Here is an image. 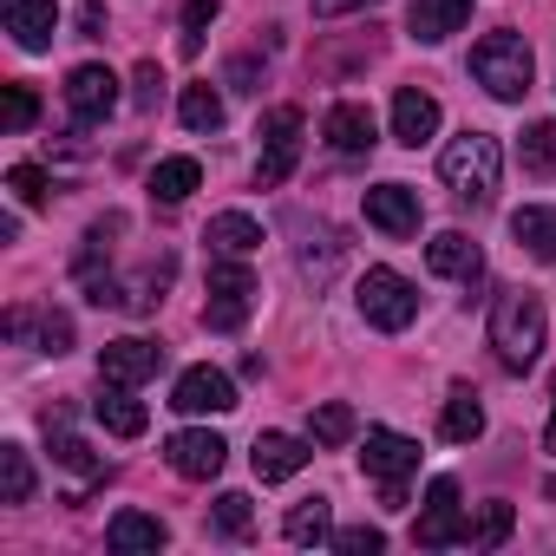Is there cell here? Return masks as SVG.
I'll return each mask as SVG.
<instances>
[{"label": "cell", "instance_id": "b9f144b4", "mask_svg": "<svg viewBox=\"0 0 556 556\" xmlns=\"http://www.w3.org/2000/svg\"><path fill=\"white\" fill-rule=\"evenodd\" d=\"M229 79H236V92H255V60H236Z\"/></svg>", "mask_w": 556, "mask_h": 556}, {"label": "cell", "instance_id": "7a4b0ae2", "mask_svg": "<svg viewBox=\"0 0 556 556\" xmlns=\"http://www.w3.org/2000/svg\"><path fill=\"white\" fill-rule=\"evenodd\" d=\"M439 177H445L465 203H484V197L497 190V177H504V144H497L491 131H465V138H452V144L439 151Z\"/></svg>", "mask_w": 556, "mask_h": 556}, {"label": "cell", "instance_id": "e0dca14e", "mask_svg": "<svg viewBox=\"0 0 556 556\" xmlns=\"http://www.w3.org/2000/svg\"><path fill=\"white\" fill-rule=\"evenodd\" d=\"M426 268H432V275H452V282H478V275H484V255H478V242H471L465 229H445V236L426 242Z\"/></svg>", "mask_w": 556, "mask_h": 556}, {"label": "cell", "instance_id": "5b68a950", "mask_svg": "<svg viewBox=\"0 0 556 556\" xmlns=\"http://www.w3.org/2000/svg\"><path fill=\"white\" fill-rule=\"evenodd\" d=\"M354 302H361L367 328H380V334H400V328H413V315H419V295H413V282H406L400 268H367Z\"/></svg>", "mask_w": 556, "mask_h": 556}, {"label": "cell", "instance_id": "3957f363", "mask_svg": "<svg viewBox=\"0 0 556 556\" xmlns=\"http://www.w3.org/2000/svg\"><path fill=\"white\" fill-rule=\"evenodd\" d=\"M471 79L497 99V105H517L530 92V47L517 34H484L471 47Z\"/></svg>", "mask_w": 556, "mask_h": 556}, {"label": "cell", "instance_id": "7c38bea8", "mask_svg": "<svg viewBox=\"0 0 556 556\" xmlns=\"http://www.w3.org/2000/svg\"><path fill=\"white\" fill-rule=\"evenodd\" d=\"M164 458H170V471H177V478H197V484H203V478H216V471H223L229 445H223L216 432H197V426H190V432H170V439H164Z\"/></svg>", "mask_w": 556, "mask_h": 556}, {"label": "cell", "instance_id": "44dd1931", "mask_svg": "<svg viewBox=\"0 0 556 556\" xmlns=\"http://www.w3.org/2000/svg\"><path fill=\"white\" fill-rule=\"evenodd\" d=\"M105 543H112L118 556H144V549L157 556V549L170 543V530H164L157 517H144V510H118V517L105 523Z\"/></svg>", "mask_w": 556, "mask_h": 556}, {"label": "cell", "instance_id": "ba28073f", "mask_svg": "<svg viewBox=\"0 0 556 556\" xmlns=\"http://www.w3.org/2000/svg\"><path fill=\"white\" fill-rule=\"evenodd\" d=\"M66 105H73L79 131L105 125V118L118 112V73H112V66H73V79H66Z\"/></svg>", "mask_w": 556, "mask_h": 556}, {"label": "cell", "instance_id": "7402d4cb", "mask_svg": "<svg viewBox=\"0 0 556 556\" xmlns=\"http://www.w3.org/2000/svg\"><path fill=\"white\" fill-rule=\"evenodd\" d=\"M203 242H210L216 255H249V249H262V223H255L249 210H223V216H210Z\"/></svg>", "mask_w": 556, "mask_h": 556}, {"label": "cell", "instance_id": "e575fe53", "mask_svg": "<svg viewBox=\"0 0 556 556\" xmlns=\"http://www.w3.org/2000/svg\"><path fill=\"white\" fill-rule=\"evenodd\" d=\"M223 14V0H190V8H184V53H203V34H210V21Z\"/></svg>", "mask_w": 556, "mask_h": 556}, {"label": "cell", "instance_id": "d590c367", "mask_svg": "<svg viewBox=\"0 0 556 556\" xmlns=\"http://www.w3.org/2000/svg\"><path fill=\"white\" fill-rule=\"evenodd\" d=\"M40 118V99L27 92V86H8V99H0V125H8V131H27Z\"/></svg>", "mask_w": 556, "mask_h": 556}, {"label": "cell", "instance_id": "484cf974", "mask_svg": "<svg viewBox=\"0 0 556 556\" xmlns=\"http://www.w3.org/2000/svg\"><path fill=\"white\" fill-rule=\"evenodd\" d=\"M197 184H203V164H197V157H164V164L151 170V197H157V203H184Z\"/></svg>", "mask_w": 556, "mask_h": 556}, {"label": "cell", "instance_id": "8d00e7d4", "mask_svg": "<svg viewBox=\"0 0 556 556\" xmlns=\"http://www.w3.org/2000/svg\"><path fill=\"white\" fill-rule=\"evenodd\" d=\"M328 543H334L341 556H380V549H387V536H380L374 523H354V530H334Z\"/></svg>", "mask_w": 556, "mask_h": 556}, {"label": "cell", "instance_id": "83f0119b", "mask_svg": "<svg viewBox=\"0 0 556 556\" xmlns=\"http://www.w3.org/2000/svg\"><path fill=\"white\" fill-rule=\"evenodd\" d=\"M177 118L190 125V131H223V99H216V86H184L177 92Z\"/></svg>", "mask_w": 556, "mask_h": 556}, {"label": "cell", "instance_id": "30bf717a", "mask_svg": "<svg viewBox=\"0 0 556 556\" xmlns=\"http://www.w3.org/2000/svg\"><path fill=\"white\" fill-rule=\"evenodd\" d=\"M170 406L190 413V419H203V413H229V406H236V380H229L223 367H184L177 387H170Z\"/></svg>", "mask_w": 556, "mask_h": 556}, {"label": "cell", "instance_id": "ab89813d", "mask_svg": "<svg viewBox=\"0 0 556 556\" xmlns=\"http://www.w3.org/2000/svg\"><path fill=\"white\" fill-rule=\"evenodd\" d=\"M79 34L86 40H105V8H92V0H86V8H79Z\"/></svg>", "mask_w": 556, "mask_h": 556}, {"label": "cell", "instance_id": "836d02e7", "mask_svg": "<svg viewBox=\"0 0 556 556\" xmlns=\"http://www.w3.org/2000/svg\"><path fill=\"white\" fill-rule=\"evenodd\" d=\"M216 530H223V536H249V530H255V510H249L242 491H223V497H216Z\"/></svg>", "mask_w": 556, "mask_h": 556}, {"label": "cell", "instance_id": "4316f807", "mask_svg": "<svg viewBox=\"0 0 556 556\" xmlns=\"http://www.w3.org/2000/svg\"><path fill=\"white\" fill-rule=\"evenodd\" d=\"M27 328H34V341H40V354H66V348H73V321H66V315H40V321H34L27 308H14V315H8V334L21 341Z\"/></svg>", "mask_w": 556, "mask_h": 556}, {"label": "cell", "instance_id": "603a6c76", "mask_svg": "<svg viewBox=\"0 0 556 556\" xmlns=\"http://www.w3.org/2000/svg\"><path fill=\"white\" fill-rule=\"evenodd\" d=\"M510 236H517V249H530L536 262H556V210H543V203L510 210Z\"/></svg>", "mask_w": 556, "mask_h": 556}, {"label": "cell", "instance_id": "d6986e66", "mask_svg": "<svg viewBox=\"0 0 556 556\" xmlns=\"http://www.w3.org/2000/svg\"><path fill=\"white\" fill-rule=\"evenodd\" d=\"M138 387H99V400H92V413H99V426L112 432V439H138L144 426H151V413H144V400H131Z\"/></svg>", "mask_w": 556, "mask_h": 556}, {"label": "cell", "instance_id": "cb8c5ba5", "mask_svg": "<svg viewBox=\"0 0 556 556\" xmlns=\"http://www.w3.org/2000/svg\"><path fill=\"white\" fill-rule=\"evenodd\" d=\"M439 432H445L452 445H471V439L484 432V406H478V393H471V387H452V393H445V413H439Z\"/></svg>", "mask_w": 556, "mask_h": 556}, {"label": "cell", "instance_id": "f546056e", "mask_svg": "<svg viewBox=\"0 0 556 556\" xmlns=\"http://www.w3.org/2000/svg\"><path fill=\"white\" fill-rule=\"evenodd\" d=\"M354 432H361V419H354V406H341V400L315 406V419H308V439H315V445H348Z\"/></svg>", "mask_w": 556, "mask_h": 556}, {"label": "cell", "instance_id": "4fadbf2b", "mask_svg": "<svg viewBox=\"0 0 556 556\" xmlns=\"http://www.w3.org/2000/svg\"><path fill=\"white\" fill-rule=\"evenodd\" d=\"M367 223L380 236H419V190L406 184H374L367 190Z\"/></svg>", "mask_w": 556, "mask_h": 556}, {"label": "cell", "instance_id": "4dcf8cb0", "mask_svg": "<svg viewBox=\"0 0 556 556\" xmlns=\"http://www.w3.org/2000/svg\"><path fill=\"white\" fill-rule=\"evenodd\" d=\"M510 523H517V510H510L504 497H491V504L471 517V543H478V549H497V543H510Z\"/></svg>", "mask_w": 556, "mask_h": 556}, {"label": "cell", "instance_id": "1f68e13d", "mask_svg": "<svg viewBox=\"0 0 556 556\" xmlns=\"http://www.w3.org/2000/svg\"><path fill=\"white\" fill-rule=\"evenodd\" d=\"M53 458L66 465V471H86V478H105V458L86 445V439H73V432H53Z\"/></svg>", "mask_w": 556, "mask_h": 556}, {"label": "cell", "instance_id": "2e32d148", "mask_svg": "<svg viewBox=\"0 0 556 556\" xmlns=\"http://www.w3.org/2000/svg\"><path fill=\"white\" fill-rule=\"evenodd\" d=\"M465 21H471V0H413V8H406V34H413L419 47L452 40Z\"/></svg>", "mask_w": 556, "mask_h": 556}, {"label": "cell", "instance_id": "8992f818", "mask_svg": "<svg viewBox=\"0 0 556 556\" xmlns=\"http://www.w3.org/2000/svg\"><path fill=\"white\" fill-rule=\"evenodd\" d=\"M262 157H255V184L262 190H275V184H289L295 177V164H302V112L295 105H275L268 118H262Z\"/></svg>", "mask_w": 556, "mask_h": 556}, {"label": "cell", "instance_id": "52a82bcc", "mask_svg": "<svg viewBox=\"0 0 556 556\" xmlns=\"http://www.w3.org/2000/svg\"><path fill=\"white\" fill-rule=\"evenodd\" d=\"M413 543H419V549L471 543V517L458 510V484H452V478H432V491H426V517L413 523Z\"/></svg>", "mask_w": 556, "mask_h": 556}, {"label": "cell", "instance_id": "9a60e30c", "mask_svg": "<svg viewBox=\"0 0 556 556\" xmlns=\"http://www.w3.org/2000/svg\"><path fill=\"white\" fill-rule=\"evenodd\" d=\"M8 8V34L21 53H47L53 47V27H60V8L53 0H0Z\"/></svg>", "mask_w": 556, "mask_h": 556}, {"label": "cell", "instance_id": "f1b7e54d", "mask_svg": "<svg viewBox=\"0 0 556 556\" xmlns=\"http://www.w3.org/2000/svg\"><path fill=\"white\" fill-rule=\"evenodd\" d=\"M27 497H34L27 445H0V504H27Z\"/></svg>", "mask_w": 556, "mask_h": 556}, {"label": "cell", "instance_id": "d4e9b609", "mask_svg": "<svg viewBox=\"0 0 556 556\" xmlns=\"http://www.w3.org/2000/svg\"><path fill=\"white\" fill-rule=\"evenodd\" d=\"M282 536L302 543V549H308V543H328V536H334V504H328V497H302V504L282 517Z\"/></svg>", "mask_w": 556, "mask_h": 556}, {"label": "cell", "instance_id": "8fae6325", "mask_svg": "<svg viewBox=\"0 0 556 556\" xmlns=\"http://www.w3.org/2000/svg\"><path fill=\"white\" fill-rule=\"evenodd\" d=\"M361 471L367 478H413L419 471V445L406 439V432H387V426H367V439H361Z\"/></svg>", "mask_w": 556, "mask_h": 556}, {"label": "cell", "instance_id": "277c9868", "mask_svg": "<svg viewBox=\"0 0 556 556\" xmlns=\"http://www.w3.org/2000/svg\"><path fill=\"white\" fill-rule=\"evenodd\" d=\"M255 308V275L242 255H216L210 262V302H203V328L210 334H236Z\"/></svg>", "mask_w": 556, "mask_h": 556}, {"label": "cell", "instance_id": "ffe728a7", "mask_svg": "<svg viewBox=\"0 0 556 556\" xmlns=\"http://www.w3.org/2000/svg\"><path fill=\"white\" fill-rule=\"evenodd\" d=\"M432 131H439V99H432V92H419V86H406V92L393 99V138L419 151Z\"/></svg>", "mask_w": 556, "mask_h": 556}, {"label": "cell", "instance_id": "7bdbcfd3", "mask_svg": "<svg viewBox=\"0 0 556 556\" xmlns=\"http://www.w3.org/2000/svg\"><path fill=\"white\" fill-rule=\"evenodd\" d=\"M549 406H556V380H549ZM543 452H556V413H549V432H543Z\"/></svg>", "mask_w": 556, "mask_h": 556}, {"label": "cell", "instance_id": "6da1fadb", "mask_svg": "<svg viewBox=\"0 0 556 556\" xmlns=\"http://www.w3.org/2000/svg\"><path fill=\"white\" fill-rule=\"evenodd\" d=\"M543 341H549L543 302L523 295V289L497 295V308H491V354H497V367H504V374H530V367L543 361Z\"/></svg>", "mask_w": 556, "mask_h": 556}, {"label": "cell", "instance_id": "74e56055", "mask_svg": "<svg viewBox=\"0 0 556 556\" xmlns=\"http://www.w3.org/2000/svg\"><path fill=\"white\" fill-rule=\"evenodd\" d=\"M8 190H14V203H47V170L40 164H14L8 170Z\"/></svg>", "mask_w": 556, "mask_h": 556}, {"label": "cell", "instance_id": "9c48e42d", "mask_svg": "<svg viewBox=\"0 0 556 556\" xmlns=\"http://www.w3.org/2000/svg\"><path fill=\"white\" fill-rule=\"evenodd\" d=\"M157 367H164V348L138 341V334L99 348V380H112V387H144V380H157Z\"/></svg>", "mask_w": 556, "mask_h": 556}, {"label": "cell", "instance_id": "ac0fdd59", "mask_svg": "<svg viewBox=\"0 0 556 556\" xmlns=\"http://www.w3.org/2000/svg\"><path fill=\"white\" fill-rule=\"evenodd\" d=\"M321 131H328V144H334L341 157H367V151L380 144L374 112H367V105H354V99H341V105L328 112V125H321Z\"/></svg>", "mask_w": 556, "mask_h": 556}, {"label": "cell", "instance_id": "d6a6232c", "mask_svg": "<svg viewBox=\"0 0 556 556\" xmlns=\"http://www.w3.org/2000/svg\"><path fill=\"white\" fill-rule=\"evenodd\" d=\"M523 170H556V118H543V125H530L523 131Z\"/></svg>", "mask_w": 556, "mask_h": 556}, {"label": "cell", "instance_id": "f35d334b", "mask_svg": "<svg viewBox=\"0 0 556 556\" xmlns=\"http://www.w3.org/2000/svg\"><path fill=\"white\" fill-rule=\"evenodd\" d=\"M157 92H164V73H157V60H144V66L131 73V99L151 112V105H157Z\"/></svg>", "mask_w": 556, "mask_h": 556}, {"label": "cell", "instance_id": "5bb4252c", "mask_svg": "<svg viewBox=\"0 0 556 556\" xmlns=\"http://www.w3.org/2000/svg\"><path fill=\"white\" fill-rule=\"evenodd\" d=\"M308 458H315V439L302 445V439H289V432H262V439H255V452H249V465H255V478H262V484L295 478Z\"/></svg>", "mask_w": 556, "mask_h": 556}, {"label": "cell", "instance_id": "60d3db41", "mask_svg": "<svg viewBox=\"0 0 556 556\" xmlns=\"http://www.w3.org/2000/svg\"><path fill=\"white\" fill-rule=\"evenodd\" d=\"M354 8H374V0H315V14L334 21V14H354Z\"/></svg>", "mask_w": 556, "mask_h": 556}]
</instances>
